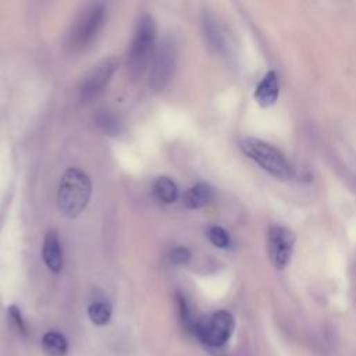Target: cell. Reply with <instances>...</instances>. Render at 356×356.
I'll list each match as a JSON object with an SVG mask.
<instances>
[{
    "mask_svg": "<svg viewBox=\"0 0 356 356\" xmlns=\"http://www.w3.org/2000/svg\"><path fill=\"white\" fill-rule=\"evenodd\" d=\"M92 193V184L86 172L79 168H68L58 185L57 203L60 211L70 218L79 216L86 207Z\"/></svg>",
    "mask_w": 356,
    "mask_h": 356,
    "instance_id": "6da1fadb",
    "label": "cell"
},
{
    "mask_svg": "<svg viewBox=\"0 0 356 356\" xmlns=\"http://www.w3.org/2000/svg\"><path fill=\"white\" fill-rule=\"evenodd\" d=\"M209 235V239L210 242L217 246V248H228L229 243H231V239H229V235L228 232L222 228V227H218V225H214L209 229L207 232Z\"/></svg>",
    "mask_w": 356,
    "mask_h": 356,
    "instance_id": "2e32d148",
    "label": "cell"
},
{
    "mask_svg": "<svg viewBox=\"0 0 356 356\" xmlns=\"http://www.w3.org/2000/svg\"><path fill=\"white\" fill-rule=\"evenodd\" d=\"M232 331L234 317L227 310H218L195 325V332L199 339L214 348L227 343Z\"/></svg>",
    "mask_w": 356,
    "mask_h": 356,
    "instance_id": "5b68a950",
    "label": "cell"
},
{
    "mask_svg": "<svg viewBox=\"0 0 356 356\" xmlns=\"http://www.w3.org/2000/svg\"><path fill=\"white\" fill-rule=\"evenodd\" d=\"M213 199V188L206 182H197L184 195V204L188 209H199Z\"/></svg>",
    "mask_w": 356,
    "mask_h": 356,
    "instance_id": "8fae6325",
    "label": "cell"
},
{
    "mask_svg": "<svg viewBox=\"0 0 356 356\" xmlns=\"http://www.w3.org/2000/svg\"><path fill=\"white\" fill-rule=\"evenodd\" d=\"M175 67V46L170 39H164L159 46L152 71L149 85L153 90H161L171 79Z\"/></svg>",
    "mask_w": 356,
    "mask_h": 356,
    "instance_id": "ba28073f",
    "label": "cell"
},
{
    "mask_svg": "<svg viewBox=\"0 0 356 356\" xmlns=\"http://www.w3.org/2000/svg\"><path fill=\"white\" fill-rule=\"evenodd\" d=\"M295 235L291 229L282 225H273L267 234V249L271 263L275 268L282 270L291 261L293 252Z\"/></svg>",
    "mask_w": 356,
    "mask_h": 356,
    "instance_id": "52a82bcc",
    "label": "cell"
},
{
    "mask_svg": "<svg viewBox=\"0 0 356 356\" xmlns=\"http://www.w3.org/2000/svg\"><path fill=\"white\" fill-rule=\"evenodd\" d=\"M239 147L246 157L253 160L274 178L286 181L293 177L292 164L285 154L271 143L256 138H243L239 142Z\"/></svg>",
    "mask_w": 356,
    "mask_h": 356,
    "instance_id": "3957f363",
    "label": "cell"
},
{
    "mask_svg": "<svg viewBox=\"0 0 356 356\" xmlns=\"http://www.w3.org/2000/svg\"><path fill=\"white\" fill-rule=\"evenodd\" d=\"M153 193L163 203H174L178 199V188L168 177H160L154 181Z\"/></svg>",
    "mask_w": 356,
    "mask_h": 356,
    "instance_id": "5bb4252c",
    "label": "cell"
},
{
    "mask_svg": "<svg viewBox=\"0 0 356 356\" xmlns=\"http://www.w3.org/2000/svg\"><path fill=\"white\" fill-rule=\"evenodd\" d=\"M95 124L100 128V131L110 136H117L122 131V124L120 118L110 110H97V113L95 114Z\"/></svg>",
    "mask_w": 356,
    "mask_h": 356,
    "instance_id": "4fadbf2b",
    "label": "cell"
},
{
    "mask_svg": "<svg viewBox=\"0 0 356 356\" xmlns=\"http://www.w3.org/2000/svg\"><path fill=\"white\" fill-rule=\"evenodd\" d=\"M189 259H191V252L188 248L178 246L170 252V260L174 264H185Z\"/></svg>",
    "mask_w": 356,
    "mask_h": 356,
    "instance_id": "e0dca14e",
    "label": "cell"
},
{
    "mask_svg": "<svg viewBox=\"0 0 356 356\" xmlns=\"http://www.w3.org/2000/svg\"><path fill=\"white\" fill-rule=\"evenodd\" d=\"M88 316L96 325H106L111 318V306L106 302H93L88 307Z\"/></svg>",
    "mask_w": 356,
    "mask_h": 356,
    "instance_id": "9a60e30c",
    "label": "cell"
},
{
    "mask_svg": "<svg viewBox=\"0 0 356 356\" xmlns=\"http://www.w3.org/2000/svg\"><path fill=\"white\" fill-rule=\"evenodd\" d=\"M42 259L47 268L53 273H58L63 268V248L56 231H49L43 241Z\"/></svg>",
    "mask_w": 356,
    "mask_h": 356,
    "instance_id": "9c48e42d",
    "label": "cell"
},
{
    "mask_svg": "<svg viewBox=\"0 0 356 356\" xmlns=\"http://www.w3.org/2000/svg\"><path fill=\"white\" fill-rule=\"evenodd\" d=\"M42 348L46 356H65L68 342L61 332L49 331L42 338Z\"/></svg>",
    "mask_w": 356,
    "mask_h": 356,
    "instance_id": "7c38bea8",
    "label": "cell"
},
{
    "mask_svg": "<svg viewBox=\"0 0 356 356\" xmlns=\"http://www.w3.org/2000/svg\"><path fill=\"white\" fill-rule=\"evenodd\" d=\"M118 68V58L107 57L99 61L93 68L86 74L81 86L79 97L83 103H89L96 99L107 86L115 70Z\"/></svg>",
    "mask_w": 356,
    "mask_h": 356,
    "instance_id": "8992f818",
    "label": "cell"
},
{
    "mask_svg": "<svg viewBox=\"0 0 356 356\" xmlns=\"http://www.w3.org/2000/svg\"><path fill=\"white\" fill-rule=\"evenodd\" d=\"M156 22L152 15L142 14L136 22L134 38L128 51V72L131 78L138 79L146 71L156 43Z\"/></svg>",
    "mask_w": 356,
    "mask_h": 356,
    "instance_id": "7a4b0ae2",
    "label": "cell"
},
{
    "mask_svg": "<svg viewBox=\"0 0 356 356\" xmlns=\"http://www.w3.org/2000/svg\"><path fill=\"white\" fill-rule=\"evenodd\" d=\"M278 92H280L278 76L274 71H268L259 82L254 90V99L260 106L268 107L275 103L278 97Z\"/></svg>",
    "mask_w": 356,
    "mask_h": 356,
    "instance_id": "30bf717a",
    "label": "cell"
},
{
    "mask_svg": "<svg viewBox=\"0 0 356 356\" xmlns=\"http://www.w3.org/2000/svg\"><path fill=\"white\" fill-rule=\"evenodd\" d=\"M106 21V7L102 3L88 4L72 22L68 46L72 51L85 50L99 35Z\"/></svg>",
    "mask_w": 356,
    "mask_h": 356,
    "instance_id": "277c9868",
    "label": "cell"
}]
</instances>
